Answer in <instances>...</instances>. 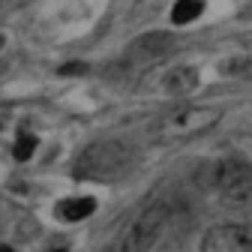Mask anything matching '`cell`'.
<instances>
[{"mask_svg":"<svg viewBox=\"0 0 252 252\" xmlns=\"http://www.w3.org/2000/svg\"><path fill=\"white\" fill-rule=\"evenodd\" d=\"M132 168V153L123 141L114 138H102L87 144L78 159H75V177L78 180H93V183H114L120 177H126Z\"/></svg>","mask_w":252,"mask_h":252,"instance_id":"obj_1","label":"cell"},{"mask_svg":"<svg viewBox=\"0 0 252 252\" xmlns=\"http://www.w3.org/2000/svg\"><path fill=\"white\" fill-rule=\"evenodd\" d=\"M219 117L222 114L210 105H183V108H174L156 120L153 135L159 141H186V138H195V135H204L207 129H213Z\"/></svg>","mask_w":252,"mask_h":252,"instance_id":"obj_2","label":"cell"},{"mask_svg":"<svg viewBox=\"0 0 252 252\" xmlns=\"http://www.w3.org/2000/svg\"><path fill=\"white\" fill-rule=\"evenodd\" d=\"M168 216H171V207L165 201H153L147 204L135 219L132 225L126 228L123 240H120V249L117 252H150L156 243H159L165 225H168Z\"/></svg>","mask_w":252,"mask_h":252,"instance_id":"obj_3","label":"cell"},{"mask_svg":"<svg viewBox=\"0 0 252 252\" xmlns=\"http://www.w3.org/2000/svg\"><path fill=\"white\" fill-rule=\"evenodd\" d=\"M213 186L228 201H252V165L246 162H219Z\"/></svg>","mask_w":252,"mask_h":252,"instance_id":"obj_4","label":"cell"},{"mask_svg":"<svg viewBox=\"0 0 252 252\" xmlns=\"http://www.w3.org/2000/svg\"><path fill=\"white\" fill-rule=\"evenodd\" d=\"M201 252H252V225H213L201 240Z\"/></svg>","mask_w":252,"mask_h":252,"instance_id":"obj_5","label":"cell"},{"mask_svg":"<svg viewBox=\"0 0 252 252\" xmlns=\"http://www.w3.org/2000/svg\"><path fill=\"white\" fill-rule=\"evenodd\" d=\"M156 87L168 93V96H186V93H192L198 87V72L189 63H177V66H168L156 75Z\"/></svg>","mask_w":252,"mask_h":252,"instance_id":"obj_6","label":"cell"},{"mask_svg":"<svg viewBox=\"0 0 252 252\" xmlns=\"http://www.w3.org/2000/svg\"><path fill=\"white\" fill-rule=\"evenodd\" d=\"M93 210H96V198H90V195H72V198L57 201L54 216L63 219V222H81V219L93 216Z\"/></svg>","mask_w":252,"mask_h":252,"instance_id":"obj_7","label":"cell"},{"mask_svg":"<svg viewBox=\"0 0 252 252\" xmlns=\"http://www.w3.org/2000/svg\"><path fill=\"white\" fill-rule=\"evenodd\" d=\"M168 48H171V36L168 33H153V36H141L135 42L132 54H138L141 60H156V57H162Z\"/></svg>","mask_w":252,"mask_h":252,"instance_id":"obj_8","label":"cell"},{"mask_svg":"<svg viewBox=\"0 0 252 252\" xmlns=\"http://www.w3.org/2000/svg\"><path fill=\"white\" fill-rule=\"evenodd\" d=\"M201 12H204V0H177L171 6L174 24H192L195 18H201Z\"/></svg>","mask_w":252,"mask_h":252,"instance_id":"obj_9","label":"cell"},{"mask_svg":"<svg viewBox=\"0 0 252 252\" xmlns=\"http://www.w3.org/2000/svg\"><path fill=\"white\" fill-rule=\"evenodd\" d=\"M33 150H36V138L33 135H18L15 138V144H12V156L18 162H24V159H30V156H33Z\"/></svg>","mask_w":252,"mask_h":252,"instance_id":"obj_10","label":"cell"},{"mask_svg":"<svg viewBox=\"0 0 252 252\" xmlns=\"http://www.w3.org/2000/svg\"><path fill=\"white\" fill-rule=\"evenodd\" d=\"M225 75H249L252 78V57H234L228 63H222Z\"/></svg>","mask_w":252,"mask_h":252,"instance_id":"obj_11","label":"cell"},{"mask_svg":"<svg viewBox=\"0 0 252 252\" xmlns=\"http://www.w3.org/2000/svg\"><path fill=\"white\" fill-rule=\"evenodd\" d=\"M0 252H12V249H9V246H0Z\"/></svg>","mask_w":252,"mask_h":252,"instance_id":"obj_12","label":"cell"},{"mask_svg":"<svg viewBox=\"0 0 252 252\" xmlns=\"http://www.w3.org/2000/svg\"><path fill=\"white\" fill-rule=\"evenodd\" d=\"M0 48H3V36H0Z\"/></svg>","mask_w":252,"mask_h":252,"instance_id":"obj_13","label":"cell"}]
</instances>
